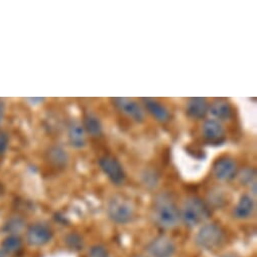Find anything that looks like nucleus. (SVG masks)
Listing matches in <instances>:
<instances>
[{
  "mask_svg": "<svg viewBox=\"0 0 257 257\" xmlns=\"http://www.w3.org/2000/svg\"><path fill=\"white\" fill-rule=\"evenodd\" d=\"M154 218L156 223L164 229L175 228L181 220L180 211L172 199L166 195H161L156 200Z\"/></svg>",
  "mask_w": 257,
  "mask_h": 257,
  "instance_id": "nucleus-1",
  "label": "nucleus"
},
{
  "mask_svg": "<svg viewBox=\"0 0 257 257\" xmlns=\"http://www.w3.org/2000/svg\"><path fill=\"white\" fill-rule=\"evenodd\" d=\"M209 217V208L201 199L196 197L187 199L180 212L181 220L188 227H195L205 222Z\"/></svg>",
  "mask_w": 257,
  "mask_h": 257,
  "instance_id": "nucleus-2",
  "label": "nucleus"
},
{
  "mask_svg": "<svg viewBox=\"0 0 257 257\" xmlns=\"http://www.w3.org/2000/svg\"><path fill=\"white\" fill-rule=\"evenodd\" d=\"M225 235L220 226L214 223L203 225L198 231L195 241L196 244L205 250H213L221 246Z\"/></svg>",
  "mask_w": 257,
  "mask_h": 257,
  "instance_id": "nucleus-3",
  "label": "nucleus"
},
{
  "mask_svg": "<svg viewBox=\"0 0 257 257\" xmlns=\"http://www.w3.org/2000/svg\"><path fill=\"white\" fill-rule=\"evenodd\" d=\"M108 216L116 224L130 223L135 217V209L130 201L123 198H113L108 205Z\"/></svg>",
  "mask_w": 257,
  "mask_h": 257,
  "instance_id": "nucleus-4",
  "label": "nucleus"
},
{
  "mask_svg": "<svg viewBox=\"0 0 257 257\" xmlns=\"http://www.w3.org/2000/svg\"><path fill=\"white\" fill-rule=\"evenodd\" d=\"M99 166L108 179L116 186H120L125 181V173L121 164L113 157L105 156L99 160Z\"/></svg>",
  "mask_w": 257,
  "mask_h": 257,
  "instance_id": "nucleus-5",
  "label": "nucleus"
},
{
  "mask_svg": "<svg viewBox=\"0 0 257 257\" xmlns=\"http://www.w3.org/2000/svg\"><path fill=\"white\" fill-rule=\"evenodd\" d=\"M53 238L52 229L43 223H36L27 230V241L30 245L41 247L48 244Z\"/></svg>",
  "mask_w": 257,
  "mask_h": 257,
  "instance_id": "nucleus-6",
  "label": "nucleus"
},
{
  "mask_svg": "<svg viewBox=\"0 0 257 257\" xmlns=\"http://www.w3.org/2000/svg\"><path fill=\"white\" fill-rule=\"evenodd\" d=\"M147 249L153 257H173L176 253V244L170 237L162 235L152 240Z\"/></svg>",
  "mask_w": 257,
  "mask_h": 257,
  "instance_id": "nucleus-7",
  "label": "nucleus"
},
{
  "mask_svg": "<svg viewBox=\"0 0 257 257\" xmlns=\"http://www.w3.org/2000/svg\"><path fill=\"white\" fill-rule=\"evenodd\" d=\"M114 104L128 117L137 122H143L145 119V112L143 108L134 100L127 98H114Z\"/></svg>",
  "mask_w": 257,
  "mask_h": 257,
  "instance_id": "nucleus-8",
  "label": "nucleus"
},
{
  "mask_svg": "<svg viewBox=\"0 0 257 257\" xmlns=\"http://www.w3.org/2000/svg\"><path fill=\"white\" fill-rule=\"evenodd\" d=\"M237 171L236 163L228 158L217 161L213 167L215 177L220 181H229L234 178Z\"/></svg>",
  "mask_w": 257,
  "mask_h": 257,
  "instance_id": "nucleus-9",
  "label": "nucleus"
},
{
  "mask_svg": "<svg viewBox=\"0 0 257 257\" xmlns=\"http://www.w3.org/2000/svg\"><path fill=\"white\" fill-rule=\"evenodd\" d=\"M224 128L216 119H209L203 125V135L205 139L212 143L220 142L224 138Z\"/></svg>",
  "mask_w": 257,
  "mask_h": 257,
  "instance_id": "nucleus-10",
  "label": "nucleus"
},
{
  "mask_svg": "<svg viewBox=\"0 0 257 257\" xmlns=\"http://www.w3.org/2000/svg\"><path fill=\"white\" fill-rule=\"evenodd\" d=\"M187 112L191 117L195 119L204 118L209 112V104L205 98H191L187 105Z\"/></svg>",
  "mask_w": 257,
  "mask_h": 257,
  "instance_id": "nucleus-11",
  "label": "nucleus"
},
{
  "mask_svg": "<svg viewBox=\"0 0 257 257\" xmlns=\"http://www.w3.org/2000/svg\"><path fill=\"white\" fill-rule=\"evenodd\" d=\"M255 209V203L252 197H250L249 195H244L240 198L238 204L236 205L234 211H233V215L236 219H247L249 218Z\"/></svg>",
  "mask_w": 257,
  "mask_h": 257,
  "instance_id": "nucleus-12",
  "label": "nucleus"
},
{
  "mask_svg": "<svg viewBox=\"0 0 257 257\" xmlns=\"http://www.w3.org/2000/svg\"><path fill=\"white\" fill-rule=\"evenodd\" d=\"M145 105L148 109V111L159 121L165 122L170 118V113L169 110L160 102L150 99V98H145Z\"/></svg>",
  "mask_w": 257,
  "mask_h": 257,
  "instance_id": "nucleus-13",
  "label": "nucleus"
},
{
  "mask_svg": "<svg viewBox=\"0 0 257 257\" xmlns=\"http://www.w3.org/2000/svg\"><path fill=\"white\" fill-rule=\"evenodd\" d=\"M209 112L211 113V115L214 118H216L218 120H226L231 117L232 109L228 102L219 100V101L214 102L209 107Z\"/></svg>",
  "mask_w": 257,
  "mask_h": 257,
  "instance_id": "nucleus-14",
  "label": "nucleus"
},
{
  "mask_svg": "<svg viewBox=\"0 0 257 257\" xmlns=\"http://www.w3.org/2000/svg\"><path fill=\"white\" fill-rule=\"evenodd\" d=\"M69 141L72 147L76 149L83 148L86 144L84 127L78 123L72 124L69 130Z\"/></svg>",
  "mask_w": 257,
  "mask_h": 257,
  "instance_id": "nucleus-15",
  "label": "nucleus"
},
{
  "mask_svg": "<svg viewBox=\"0 0 257 257\" xmlns=\"http://www.w3.org/2000/svg\"><path fill=\"white\" fill-rule=\"evenodd\" d=\"M3 251L7 255H17L23 250V240L19 235H9L2 244Z\"/></svg>",
  "mask_w": 257,
  "mask_h": 257,
  "instance_id": "nucleus-16",
  "label": "nucleus"
},
{
  "mask_svg": "<svg viewBox=\"0 0 257 257\" xmlns=\"http://www.w3.org/2000/svg\"><path fill=\"white\" fill-rule=\"evenodd\" d=\"M84 130L92 137H98L102 134V124L98 117L93 114H88L84 118Z\"/></svg>",
  "mask_w": 257,
  "mask_h": 257,
  "instance_id": "nucleus-17",
  "label": "nucleus"
},
{
  "mask_svg": "<svg viewBox=\"0 0 257 257\" xmlns=\"http://www.w3.org/2000/svg\"><path fill=\"white\" fill-rule=\"evenodd\" d=\"M67 244L69 245V247H71L72 249L75 250H80L83 247V240L82 238L78 235V234H70L67 237Z\"/></svg>",
  "mask_w": 257,
  "mask_h": 257,
  "instance_id": "nucleus-18",
  "label": "nucleus"
},
{
  "mask_svg": "<svg viewBox=\"0 0 257 257\" xmlns=\"http://www.w3.org/2000/svg\"><path fill=\"white\" fill-rule=\"evenodd\" d=\"M52 161H55L58 165H64L67 163V155L61 149H56L52 151Z\"/></svg>",
  "mask_w": 257,
  "mask_h": 257,
  "instance_id": "nucleus-19",
  "label": "nucleus"
},
{
  "mask_svg": "<svg viewBox=\"0 0 257 257\" xmlns=\"http://www.w3.org/2000/svg\"><path fill=\"white\" fill-rule=\"evenodd\" d=\"M89 257H108V251L102 245H95L90 249Z\"/></svg>",
  "mask_w": 257,
  "mask_h": 257,
  "instance_id": "nucleus-20",
  "label": "nucleus"
},
{
  "mask_svg": "<svg viewBox=\"0 0 257 257\" xmlns=\"http://www.w3.org/2000/svg\"><path fill=\"white\" fill-rule=\"evenodd\" d=\"M24 228V222L20 219L13 220L11 224H9V232H11V235H18V232H20Z\"/></svg>",
  "mask_w": 257,
  "mask_h": 257,
  "instance_id": "nucleus-21",
  "label": "nucleus"
},
{
  "mask_svg": "<svg viewBox=\"0 0 257 257\" xmlns=\"http://www.w3.org/2000/svg\"><path fill=\"white\" fill-rule=\"evenodd\" d=\"M9 144H10L9 136L6 133L0 132V156H3L7 152L9 148Z\"/></svg>",
  "mask_w": 257,
  "mask_h": 257,
  "instance_id": "nucleus-22",
  "label": "nucleus"
},
{
  "mask_svg": "<svg viewBox=\"0 0 257 257\" xmlns=\"http://www.w3.org/2000/svg\"><path fill=\"white\" fill-rule=\"evenodd\" d=\"M251 173H252V171H250V170H247V171L243 172V174L241 176L242 182H245V183L246 182H252V179L254 178V174L251 175Z\"/></svg>",
  "mask_w": 257,
  "mask_h": 257,
  "instance_id": "nucleus-23",
  "label": "nucleus"
},
{
  "mask_svg": "<svg viewBox=\"0 0 257 257\" xmlns=\"http://www.w3.org/2000/svg\"><path fill=\"white\" fill-rule=\"evenodd\" d=\"M5 112H6V106L3 101H0V124H2L4 117H5Z\"/></svg>",
  "mask_w": 257,
  "mask_h": 257,
  "instance_id": "nucleus-24",
  "label": "nucleus"
},
{
  "mask_svg": "<svg viewBox=\"0 0 257 257\" xmlns=\"http://www.w3.org/2000/svg\"><path fill=\"white\" fill-rule=\"evenodd\" d=\"M0 257H8V255L3 250H0Z\"/></svg>",
  "mask_w": 257,
  "mask_h": 257,
  "instance_id": "nucleus-25",
  "label": "nucleus"
},
{
  "mask_svg": "<svg viewBox=\"0 0 257 257\" xmlns=\"http://www.w3.org/2000/svg\"><path fill=\"white\" fill-rule=\"evenodd\" d=\"M3 193V186H2V184H0V194Z\"/></svg>",
  "mask_w": 257,
  "mask_h": 257,
  "instance_id": "nucleus-26",
  "label": "nucleus"
},
{
  "mask_svg": "<svg viewBox=\"0 0 257 257\" xmlns=\"http://www.w3.org/2000/svg\"><path fill=\"white\" fill-rule=\"evenodd\" d=\"M138 257H146V256H138Z\"/></svg>",
  "mask_w": 257,
  "mask_h": 257,
  "instance_id": "nucleus-27",
  "label": "nucleus"
}]
</instances>
